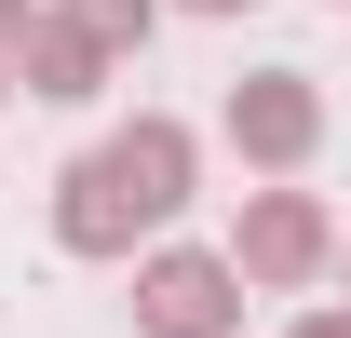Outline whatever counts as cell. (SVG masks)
<instances>
[{
	"mask_svg": "<svg viewBox=\"0 0 351 338\" xmlns=\"http://www.w3.org/2000/svg\"><path fill=\"white\" fill-rule=\"evenodd\" d=\"M284 338H351V297H324V311H298Z\"/></svg>",
	"mask_w": 351,
	"mask_h": 338,
	"instance_id": "obj_7",
	"label": "cell"
},
{
	"mask_svg": "<svg viewBox=\"0 0 351 338\" xmlns=\"http://www.w3.org/2000/svg\"><path fill=\"white\" fill-rule=\"evenodd\" d=\"M217 135L270 176V190H298V163L324 149V82H311V68H257V82H230Z\"/></svg>",
	"mask_w": 351,
	"mask_h": 338,
	"instance_id": "obj_4",
	"label": "cell"
},
{
	"mask_svg": "<svg viewBox=\"0 0 351 338\" xmlns=\"http://www.w3.org/2000/svg\"><path fill=\"white\" fill-rule=\"evenodd\" d=\"M27 27H41V14H27V0H0V68L27 54Z\"/></svg>",
	"mask_w": 351,
	"mask_h": 338,
	"instance_id": "obj_8",
	"label": "cell"
},
{
	"mask_svg": "<svg viewBox=\"0 0 351 338\" xmlns=\"http://www.w3.org/2000/svg\"><path fill=\"white\" fill-rule=\"evenodd\" d=\"M338 14H351V0H338Z\"/></svg>",
	"mask_w": 351,
	"mask_h": 338,
	"instance_id": "obj_11",
	"label": "cell"
},
{
	"mask_svg": "<svg viewBox=\"0 0 351 338\" xmlns=\"http://www.w3.org/2000/svg\"><path fill=\"white\" fill-rule=\"evenodd\" d=\"M135 338H243V271L217 244H149L135 257Z\"/></svg>",
	"mask_w": 351,
	"mask_h": 338,
	"instance_id": "obj_3",
	"label": "cell"
},
{
	"mask_svg": "<svg viewBox=\"0 0 351 338\" xmlns=\"http://www.w3.org/2000/svg\"><path fill=\"white\" fill-rule=\"evenodd\" d=\"M189 176H203V135L176 109H135V122H108L82 163L54 176V244L68 257H135L149 230L189 216Z\"/></svg>",
	"mask_w": 351,
	"mask_h": 338,
	"instance_id": "obj_1",
	"label": "cell"
},
{
	"mask_svg": "<svg viewBox=\"0 0 351 338\" xmlns=\"http://www.w3.org/2000/svg\"><path fill=\"white\" fill-rule=\"evenodd\" d=\"M162 14H257V0H162Z\"/></svg>",
	"mask_w": 351,
	"mask_h": 338,
	"instance_id": "obj_9",
	"label": "cell"
},
{
	"mask_svg": "<svg viewBox=\"0 0 351 338\" xmlns=\"http://www.w3.org/2000/svg\"><path fill=\"white\" fill-rule=\"evenodd\" d=\"M14 82L41 95V109H82V95H108V54H95L68 14H41V27H27V54H14Z\"/></svg>",
	"mask_w": 351,
	"mask_h": 338,
	"instance_id": "obj_5",
	"label": "cell"
},
{
	"mask_svg": "<svg viewBox=\"0 0 351 338\" xmlns=\"http://www.w3.org/2000/svg\"><path fill=\"white\" fill-rule=\"evenodd\" d=\"M217 257L243 271V297H298V284L338 271V216H324V190H243Z\"/></svg>",
	"mask_w": 351,
	"mask_h": 338,
	"instance_id": "obj_2",
	"label": "cell"
},
{
	"mask_svg": "<svg viewBox=\"0 0 351 338\" xmlns=\"http://www.w3.org/2000/svg\"><path fill=\"white\" fill-rule=\"evenodd\" d=\"M338 284H351V244H338Z\"/></svg>",
	"mask_w": 351,
	"mask_h": 338,
	"instance_id": "obj_10",
	"label": "cell"
},
{
	"mask_svg": "<svg viewBox=\"0 0 351 338\" xmlns=\"http://www.w3.org/2000/svg\"><path fill=\"white\" fill-rule=\"evenodd\" d=\"M54 14H68V27H82V41L108 54V68H122V54L149 41V27H162V0H54Z\"/></svg>",
	"mask_w": 351,
	"mask_h": 338,
	"instance_id": "obj_6",
	"label": "cell"
}]
</instances>
